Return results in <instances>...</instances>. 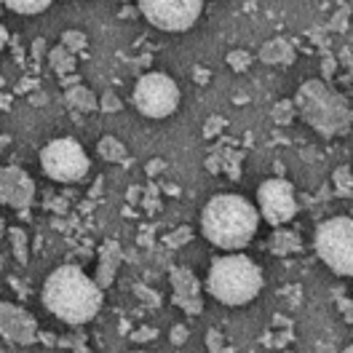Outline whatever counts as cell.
<instances>
[{"label": "cell", "mask_w": 353, "mask_h": 353, "mask_svg": "<svg viewBox=\"0 0 353 353\" xmlns=\"http://www.w3.org/2000/svg\"><path fill=\"white\" fill-rule=\"evenodd\" d=\"M43 305L65 324H86L102 308V289L75 265L57 268L43 284Z\"/></svg>", "instance_id": "6da1fadb"}, {"label": "cell", "mask_w": 353, "mask_h": 353, "mask_svg": "<svg viewBox=\"0 0 353 353\" xmlns=\"http://www.w3.org/2000/svg\"><path fill=\"white\" fill-rule=\"evenodd\" d=\"M260 228V212L243 196H214L201 214V230L206 241L220 249H243Z\"/></svg>", "instance_id": "7a4b0ae2"}, {"label": "cell", "mask_w": 353, "mask_h": 353, "mask_svg": "<svg viewBox=\"0 0 353 353\" xmlns=\"http://www.w3.org/2000/svg\"><path fill=\"white\" fill-rule=\"evenodd\" d=\"M206 289L222 305H246L263 292V270L246 254H225L209 268Z\"/></svg>", "instance_id": "3957f363"}, {"label": "cell", "mask_w": 353, "mask_h": 353, "mask_svg": "<svg viewBox=\"0 0 353 353\" xmlns=\"http://www.w3.org/2000/svg\"><path fill=\"white\" fill-rule=\"evenodd\" d=\"M294 105H297L300 115L305 118V123H310L324 137H334V134H343L351 129L348 102L319 78L305 81L300 86L297 97H294Z\"/></svg>", "instance_id": "277c9868"}, {"label": "cell", "mask_w": 353, "mask_h": 353, "mask_svg": "<svg viewBox=\"0 0 353 353\" xmlns=\"http://www.w3.org/2000/svg\"><path fill=\"white\" fill-rule=\"evenodd\" d=\"M316 252L324 265L337 276L353 270V222L351 217H332L316 230Z\"/></svg>", "instance_id": "5b68a950"}, {"label": "cell", "mask_w": 353, "mask_h": 353, "mask_svg": "<svg viewBox=\"0 0 353 353\" xmlns=\"http://www.w3.org/2000/svg\"><path fill=\"white\" fill-rule=\"evenodd\" d=\"M41 166L57 182H78L88 174V155L83 145L72 137H62L48 142L41 150Z\"/></svg>", "instance_id": "8992f818"}, {"label": "cell", "mask_w": 353, "mask_h": 353, "mask_svg": "<svg viewBox=\"0 0 353 353\" xmlns=\"http://www.w3.org/2000/svg\"><path fill=\"white\" fill-rule=\"evenodd\" d=\"M134 105L145 118H169L179 108V86L163 72H148L134 86Z\"/></svg>", "instance_id": "52a82bcc"}, {"label": "cell", "mask_w": 353, "mask_h": 353, "mask_svg": "<svg viewBox=\"0 0 353 353\" xmlns=\"http://www.w3.org/2000/svg\"><path fill=\"white\" fill-rule=\"evenodd\" d=\"M139 14L163 32H185L199 22L203 0H137Z\"/></svg>", "instance_id": "ba28073f"}, {"label": "cell", "mask_w": 353, "mask_h": 353, "mask_svg": "<svg viewBox=\"0 0 353 353\" xmlns=\"http://www.w3.org/2000/svg\"><path fill=\"white\" fill-rule=\"evenodd\" d=\"M257 203H260V217L270 222L273 228L289 222L297 214V201H294V188L289 185L287 179L281 176H273V179H265L257 190Z\"/></svg>", "instance_id": "9c48e42d"}, {"label": "cell", "mask_w": 353, "mask_h": 353, "mask_svg": "<svg viewBox=\"0 0 353 353\" xmlns=\"http://www.w3.org/2000/svg\"><path fill=\"white\" fill-rule=\"evenodd\" d=\"M35 199V182L19 166H3L0 169V203L24 212Z\"/></svg>", "instance_id": "30bf717a"}, {"label": "cell", "mask_w": 353, "mask_h": 353, "mask_svg": "<svg viewBox=\"0 0 353 353\" xmlns=\"http://www.w3.org/2000/svg\"><path fill=\"white\" fill-rule=\"evenodd\" d=\"M0 334L8 343L32 345L38 340V324L27 310L17 308L11 303H0Z\"/></svg>", "instance_id": "8fae6325"}, {"label": "cell", "mask_w": 353, "mask_h": 353, "mask_svg": "<svg viewBox=\"0 0 353 353\" xmlns=\"http://www.w3.org/2000/svg\"><path fill=\"white\" fill-rule=\"evenodd\" d=\"M172 289H174V300L179 308L188 313H201V284L199 279L188 270V268H172Z\"/></svg>", "instance_id": "7c38bea8"}, {"label": "cell", "mask_w": 353, "mask_h": 353, "mask_svg": "<svg viewBox=\"0 0 353 353\" xmlns=\"http://www.w3.org/2000/svg\"><path fill=\"white\" fill-rule=\"evenodd\" d=\"M121 265V246L115 241H108L102 246V257H99V270H97V279L94 284L99 289L110 287L112 279H115V270Z\"/></svg>", "instance_id": "4fadbf2b"}, {"label": "cell", "mask_w": 353, "mask_h": 353, "mask_svg": "<svg viewBox=\"0 0 353 353\" xmlns=\"http://www.w3.org/2000/svg\"><path fill=\"white\" fill-rule=\"evenodd\" d=\"M260 62H265V65H292L294 48L284 38H273L260 48Z\"/></svg>", "instance_id": "5bb4252c"}, {"label": "cell", "mask_w": 353, "mask_h": 353, "mask_svg": "<svg viewBox=\"0 0 353 353\" xmlns=\"http://www.w3.org/2000/svg\"><path fill=\"white\" fill-rule=\"evenodd\" d=\"M67 102H70V108H75V110H81V112H91L99 108L97 94H94L91 88L81 86V83L67 88Z\"/></svg>", "instance_id": "9a60e30c"}, {"label": "cell", "mask_w": 353, "mask_h": 353, "mask_svg": "<svg viewBox=\"0 0 353 353\" xmlns=\"http://www.w3.org/2000/svg\"><path fill=\"white\" fill-rule=\"evenodd\" d=\"M97 148H99V155H102L105 161H112V163H123V161H129V153H126L123 142H118L115 137H102Z\"/></svg>", "instance_id": "2e32d148"}, {"label": "cell", "mask_w": 353, "mask_h": 353, "mask_svg": "<svg viewBox=\"0 0 353 353\" xmlns=\"http://www.w3.org/2000/svg\"><path fill=\"white\" fill-rule=\"evenodd\" d=\"M51 3H54V0H3V6H6V8H11L14 14H22V17L43 14Z\"/></svg>", "instance_id": "e0dca14e"}, {"label": "cell", "mask_w": 353, "mask_h": 353, "mask_svg": "<svg viewBox=\"0 0 353 353\" xmlns=\"http://www.w3.org/2000/svg\"><path fill=\"white\" fill-rule=\"evenodd\" d=\"M48 62H51V70L57 75H70L75 70V54H70L65 46H57L51 54H48Z\"/></svg>", "instance_id": "ac0fdd59"}, {"label": "cell", "mask_w": 353, "mask_h": 353, "mask_svg": "<svg viewBox=\"0 0 353 353\" xmlns=\"http://www.w3.org/2000/svg\"><path fill=\"white\" fill-rule=\"evenodd\" d=\"M270 249H273V254H292L300 249V239L289 230H276L270 239Z\"/></svg>", "instance_id": "d6986e66"}, {"label": "cell", "mask_w": 353, "mask_h": 353, "mask_svg": "<svg viewBox=\"0 0 353 353\" xmlns=\"http://www.w3.org/2000/svg\"><path fill=\"white\" fill-rule=\"evenodd\" d=\"M86 35L81 32V30H65L62 32V46H65L70 54H78V51H83L86 48Z\"/></svg>", "instance_id": "ffe728a7"}, {"label": "cell", "mask_w": 353, "mask_h": 353, "mask_svg": "<svg viewBox=\"0 0 353 353\" xmlns=\"http://www.w3.org/2000/svg\"><path fill=\"white\" fill-rule=\"evenodd\" d=\"M11 241H14V254H17V260L19 263H27V233L19 230V228H14L11 230Z\"/></svg>", "instance_id": "44dd1931"}, {"label": "cell", "mask_w": 353, "mask_h": 353, "mask_svg": "<svg viewBox=\"0 0 353 353\" xmlns=\"http://www.w3.org/2000/svg\"><path fill=\"white\" fill-rule=\"evenodd\" d=\"M334 182H337V193L340 196H351V169L348 166H340L337 172H334Z\"/></svg>", "instance_id": "7402d4cb"}, {"label": "cell", "mask_w": 353, "mask_h": 353, "mask_svg": "<svg viewBox=\"0 0 353 353\" xmlns=\"http://www.w3.org/2000/svg\"><path fill=\"white\" fill-rule=\"evenodd\" d=\"M228 65L233 67L236 72H241V70H246V67L252 65V57L246 51H230L228 54Z\"/></svg>", "instance_id": "603a6c76"}, {"label": "cell", "mask_w": 353, "mask_h": 353, "mask_svg": "<svg viewBox=\"0 0 353 353\" xmlns=\"http://www.w3.org/2000/svg\"><path fill=\"white\" fill-rule=\"evenodd\" d=\"M273 115H276V121H279V123H289V121L294 118V102H289V99L279 102V108L273 110Z\"/></svg>", "instance_id": "cb8c5ba5"}, {"label": "cell", "mask_w": 353, "mask_h": 353, "mask_svg": "<svg viewBox=\"0 0 353 353\" xmlns=\"http://www.w3.org/2000/svg\"><path fill=\"white\" fill-rule=\"evenodd\" d=\"M99 108H102L105 112H118L123 105H121V99H118L112 91H105V94H102V99H99Z\"/></svg>", "instance_id": "d4e9b609"}, {"label": "cell", "mask_w": 353, "mask_h": 353, "mask_svg": "<svg viewBox=\"0 0 353 353\" xmlns=\"http://www.w3.org/2000/svg\"><path fill=\"white\" fill-rule=\"evenodd\" d=\"M190 236H193V230H190V228H179L176 233H172V236L166 239V243H169V246H182L185 241H190Z\"/></svg>", "instance_id": "484cf974"}, {"label": "cell", "mask_w": 353, "mask_h": 353, "mask_svg": "<svg viewBox=\"0 0 353 353\" xmlns=\"http://www.w3.org/2000/svg\"><path fill=\"white\" fill-rule=\"evenodd\" d=\"M206 345H209V353H222L225 348H222V334L220 332H209V337H206Z\"/></svg>", "instance_id": "4316f807"}, {"label": "cell", "mask_w": 353, "mask_h": 353, "mask_svg": "<svg viewBox=\"0 0 353 353\" xmlns=\"http://www.w3.org/2000/svg\"><path fill=\"white\" fill-rule=\"evenodd\" d=\"M174 345H185V340H188V327L185 324H179V327H174L172 330V337H169Z\"/></svg>", "instance_id": "83f0119b"}, {"label": "cell", "mask_w": 353, "mask_h": 353, "mask_svg": "<svg viewBox=\"0 0 353 353\" xmlns=\"http://www.w3.org/2000/svg\"><path fill=\"white\" fill-rule=\"evenodd\" d=\"M43 51H46V41H43V38H38V41L32 43V59L38 62V59L43 57Z\"/></svg>", "instance_id": "f1b7e54d"}, {"label": "cell", "mask_w": 353, "mask_h": 353, "mask_svg": "<svg viewBox=\"0 0 353 353\" xmlns=\"http://www.w3.org/2000/svg\"><path fill=\"white\" fill-rule=\"evenodd\" d=\"M161 169H163V161H161V158H155V161L148 163V174H158Z\"/></svg>", "instance_id": "f546056e"}, {"label": "cell", "mask_w": 353, "mask_h": 353, "mask_svg": "<svg viewBox=\"0 0 353 353\" xmlns=\"http://www.w3.org/2000/svg\"><path fill=\"white\" fill-rule=\"evenodd\" d=\"M6 41H8V32H6V27L0 24V51H3V46H6Z\"/></svg>", "instance_id": "4dcf8cb0"}, {"label": "cell", "mask_w": 353, "mask_h": 353, "mask_svg": "<svg viewBox=\"0 0 353 353\" xmlns=\"http://www.w3.org/2000/svg\"><path fill=\"white\" fill-rule=\"evenodd\" d=\"M8 142H11V137H0V150H3V148H6Z\"/></svg>", "instance_id": "1f68e13d"}, {"label": "cell", "mask_w": 353, "mask_h": 353, "mask_svg": "<svg viewBox=\"0 0 353 353\" xmlns=\"http://www.w3.org/2000/svg\"><path fill=\"white\" fill-rule=\"evenodd\" d=\"M75 353H91V351H88V348H83V345H78V348H75Z\"/></svg>", "instance_id": "d6a6232c"}, {"label": "cell", "mask_w": 353, "mask_h": 353, "mask_svg": "<svg viewBox=\"0 0 353 353\" xmlns=\"http://www.w3.org/2000/svg\"><path fill=\"white\" fill-rule=\"evenodd\" d=\"M3 233H6V222L0 220V239H3Z\"/></svg>", "instance_id": "836d02e7"}, {"label": "cell", "mask_w": 353, "mask_h": 353, "mask_svg": "<svg viewBox=\"0 0 353 353\" xmlns=\"http://www.w3.org/2000/svg\"><path fill=\"white\" fill-rule=\"evenodd\" d=\"M0 86H3V78H0Z\"/></svg>", "instance_id": "e575fe53"}]
</instances>
